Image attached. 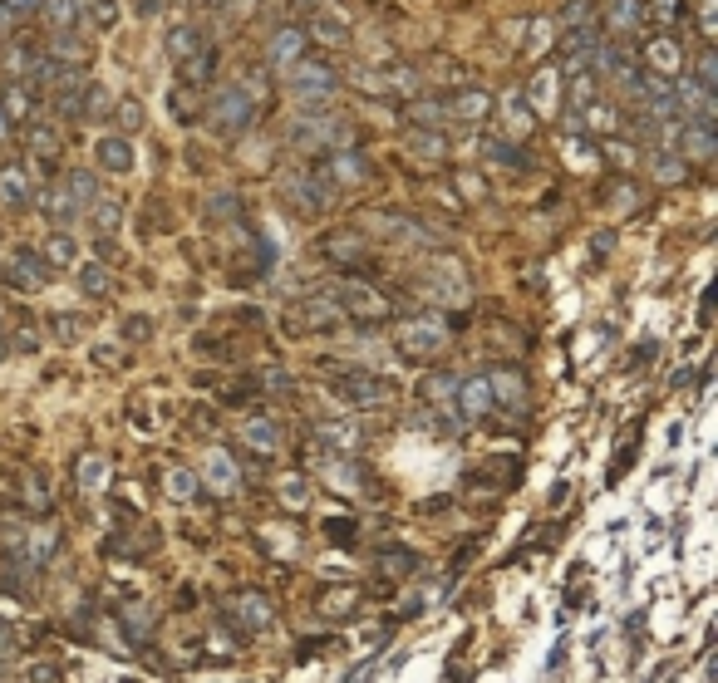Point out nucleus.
Listing matches in <instances>:
<instances>
[{
    "mask_svg": "<svg viewBox=\"0 0 718 683\" xmlns=\"http://www.w3.org/2000/svg\"><path fill=\"white\" fill-rule=\"evenodd\" d=\"M55 546H60L55 526H15L5 536V561H15V566H25V570H40L55 556Z\"/></svg>",
    "mask_w": 718,
    "mask_h": 683,
    "instance_id": "1",
    "label": "nucleus"
},
{
    "mask_svg": "<svg viewBox=\"0 0 718 683\" xmlns=\"http://www.w3.org/2000/svg\"><path fill=\"white\" fill-rule=\"evenodd\" d=\"M0 276H5V285H15V290H40V285L50 281V266H45V256L15 246V251L0 261Z\"/></svg>",
    "mask_w": 718,
    "mask_h": 683,
    "instance_id": "2",
    "label": "nucleus"
},
{
    "mask_svg": "<svg viewBox=\"0 0 718 683\" xmlns=\"http://www.w3.org/2000/svg\"><path fill=\"white\" fill-rule=\"evenodd\" d=\"M286 84H291V94H300V99H315V94H330V89H335V69L320 64V59L300 55L296 64H291V74H286Z\"/></svg>",
    "mask_w": 718,
    "mask_h": 683,
    "instance_id": "3",
    "label": "nucleus"
},
{
    "mask_svg": "<svg viewBox=\"0 0 718 683\" xmlns=\"http://www.w3.org/2000/svg\"><path fill=\"white\" fill-rule=\"evenodd\" d=\"M212 123H217V128H241V123H251V99H246L241 84H222V89L212 94Z\"/></svg>",
    "mask_w": 718,
    "mask_h": 683,
    "instance_id": "4",
    "label": "nucleus"
},
{
    "mask_svg": "<svg viewBox=\"0 0 718 683\" xmlns=\"http://www.w3.org/2000/svg\"><path fill=\"white\" fill-rule=\"evenodd\" d=\"M399 344H404L414 359L438 354V349H443V320H409V325L399 330Z\"/></svg>",
    "mask_w": 718,
    "mask_h": 683,
    "instance_id": "5",
    "label": "nucleus"
},
{
    "mask_svg": "<svg viewBox=\"0 0 718 683\" xmlns=\"http://www.w3.org/2000/svg\"><path fill=\"white\" fill-rule=\"evenodd\" d=\"M291 315H296L300 325H340V320H345V305H340L335 295H310V300H300Z\"/></svg>",
    "mask_w": 718,
    "mask_h": 683,
    "instance_id": "6",
    "label": "nucleus"
},
{
    "mask_svg": "<svg viewBox=\"0 0 718 683\" xmlns=\"http://www.w3.org/2000/svg\"><path fill=\"white\" fill-rule=\"evenodd\" d=\"M178 69H182V84H187V89H202V84L212 79V69H217V50L202 45V50H192V55L182 59Z\"/></svg>",
    "mask_w": 718,
    "mask_h": 683,
    "instance_id": "7",
    "label": "nucleus"
},
{
    "mask_svg": "<svg viewBox=\"0 0 718 683\" xmlns=\"http://www.w3.org/2000/svg\"><path fill=\"white\" fill-rule=\"evenodd\" d=\"M335 389H340L350 403H379V399H384V384H379L374 374H345Z\"/></svg>",
    "mask_w": 718,
    "mask_h": 683,
    "instance_id": "8",
    "label": "nucleus"
},
{
    "mask_svg": "<svg viewBox=\"0 0 718 683\" xmlns=\"http://www.w3.org/2000/svg\"><path fill=\"white\" fill-rule=\"evenodd\" d=\"M487 389H492V399L507 403V408H522V399H527V384H522L517 374H507V369L487 374Z\"/></svg>",
    "mask_w": 718,
    "mask_h": 683,
    "instance_id": "9",
    "label": "nucleus"
},
{
    "mask_svg": "<svg viewBox=\"0 0 718 683\" xmlns=\"http://www.w3.org/2000/svg\"><path fill=\"white\" fill-rule=\"evenodd\" d=\"M94 158H99L109 172H128L133 168V143H128V138H99Z\"/></svg>",
    "mask_w": 718,
    "mask_h": 683,
    "instance_id": "10",
    "label": "nucleus"
},
{
    "mask_svg": "<svg viewBox=\"0 0 718 683\" xmlns=\"http://www.w3.org/2000/svg\"><path fill=\"white\" fill-rule=\"evenodd\" d=\"M300 50H305V35H300V30H276V35H271V59H276V64H296Z\"/></svg>",
    "mask_w": 718,
    "mask_h": 683,
    "instance_id": "11",
    "label": "nucleus"
},
{
    "mask_svg": "<svg viewBox=\"0 0 718 683\" xmlns=\"http://www.w3.org/2000/svg\"><path fill=\"white\" fill-rule=\"evenodd\" d=\"M25 197H30V177H25L20 168L0 172V202H5V207H20Z\"/></svg>",
    "mask_w": 718,
    "mask_h": 683,
    "instance_id": "12",
    "label": "nucleus"
},
{
    "mask_svg": "<svg viewBox=\"0 0 718 683\" xmlns=\"http://www.w3.org/2000/svg\"><path fill=\"white\" fill-rule=\"evenodd\" d=\"M458 394H463V413H468V418H482V413L492 408V389H487V379H468Z\"/></svg>",
    "mask_w": 718,
    "mask_h": 683,
    "instance_id": "13",
    "label": "nucleus"
},
{
    "mask_svg": "<svg viewBox=\"0 0 718 683\" xmlns=\"http://www.w3.org/2000/svg\"><path fill=\"white\" fill-rule=\"evenodd\" d=\"M340 305H345V310H359V315H384V310H389V305H384V300H379L369 285H350Z\"/></svg>",
    "mask_w": 718,
    "mask_h": 683,
    "instance_id": "14",
    "label": "nucleus"
},
{
    "mask_svg": "<svg viewBox=\"0 0 718 683\" xmlns=\"http://www.w3.org/2000/svg\"><path fill=\"white\" fill-rule=\"evenodd\" d=\"M64 192L79 202V207H89L94 197H99V182H94V172H84V168H74L69 177H64Z\"/></svg>",
    "mask_w": 718,
    "mask_h": 683,
    "instance_id": "15",
    "label": "nucleus"
},
{
    "mask_svg": "<svg viewBox=\"0 0 718 683\" xmlns=\"http://www.w3.org/2000/svg\"><path fill=\"white\" fill-rule=\"evenodd\" d=\"M45 217H55L60 227H69V222L79 217V202H74L64 187H55V192H45Z\"/></svg>",
    "mask_w": 718,
    "mask_h": 683,
    "instance_id": "16",
    "label": "nucleus"
},
{
    "mask_svg": "<svg viewBox=\"0 0 718 683\" xmlns=\"http://www.w3.org/2000/svg\"><path fill=\"white\" fill-rule=\"evenodd\" d=\"M310 35H315V40H330V45H345V40H350V25L320 10V15L310 20Z\"/></svg>",
    "mask_w": 718,
    "mask_h": 683,
    "instance_id": "17",
    "label": "nucleus"
},
{
    "mask_svg": "<svg viewBox=\"0 0 718 683\" xmlns=\"http://www.w3.org/2000/svg\"><path fill=\"white\" fill-rule=\"evenodd\" d=\"M40 10H45V20L60 25V30H74V25H79V0H40Z\"/></svg>",
    "mask_w": 718,
    "mask_h": 683,
    "instance_id": "18",
    "label": "nucleus"
},
{
    "mask_svg": "<svg viewBox=\"0 0 718 683\" xmlns=\"http://www.w3.org/2000/svg\"><path fill=\"white\" fill-rule=\"evenodd\" d=\"M605 20H610V25H615V30H635V25H640V20H645V5H640V0H615V5H610V15H605Z\"/></svg>",
    "mask_w": 718,
    "mask_h": 683,
    "instance_id": "19",
    "label": "nucleus"
},
{
    "mask_svg": "<svg viewBox=\"0 0 718 683\" xmlns=\"http://www.w3.org/2000/svg\"><path fill=\"white\" fill-rule=\"evenodd\" d=\"M89 212H94V227H99V231H114L123 222L119 197H94V202H89Z\"/></svg>",
    "mask_w": 718,
    "mask_h": 683,
    "instance_id": "20",
    "label": "nucleus"
},
{
    "mask_svg": "<svg viewBox=\"0 0 718 683\" xmlns=\"http://www.w3.org/2000/svg\"><path fill=\"white\" fill-rule=\"evenodd\" d=\"M74 261H79V246H74L64 231L60 236H50V246H45V266L55 271V266H74Z\"/></svg>",
    "mask_w": 718,
    "mask_h": 683,
    "instance_id": "21",
    "label": "nucleus"
},
{
    "mask_svg": "<svg viewBox=\"0 0 718 683\" xmlns=\"http://www.w3.org/2000/svg\"><path fill=\"white\" fill-rule=\"evenodd\" d=\"M30 99H35V94H30V89H20V84H5V89H0V109L10 114V123L30 114Z\"/></svg>",
    "mask_w": 718,
    "mask_h": 683,
    "instance_id": "22",
    "label": "nucleus"
},
{
    "mask_svg": "<svg viewBox=\"0 0 718 683\" xmlns=\"http://www.w3.org/2000/svg\"><path fill=\"white\" fill-rule=\"evenodd\" d=\"M192 50H202V35H197L192 25H178V30L168 35V55H173V59L182 64V59L192 55Z\"/></svg>",
    "mask_w": 718,
    "mask_h": 683,
    "instance_id": "23",
    "label": "nucleus"
},
{
    "mask_svg": "<svg viewBox=\"0 0 718 683\" xmlns=\"http://www.w3.org/2000/svg\"><path fill=\"white\" fill-rule=\"evenodd\" d=\"M79 290H84V295H94V300H99V295H109V271H104L99 261L79 266Z\"/></svg>",
    "mask_w": 718,
    "mask_h": 683,
    "instance_id": "24",
    "label": "nucleus"
},
{
    "mask_svg": "<svg viewBox=\"0 0 718 683\" xmlns=\"http://www.w3.org/2000/svg\"><path fill=\"white\" fill-rule=\"evenodd\" d=\"M355 605H359L355 590H330V595L320 600V610H325L330 620H345V615H355Z\"/></svg>",
    "mask_w": 718,
    "mask_h": 683,
    "instance_id": "25",
    "label": "nucleus"
},
{
    "mask_svg": "<svg viewBox=\"0 0 718 683\" xmlns=\"http://www.w3.org/2000/svg\"><path fill=\"white\" fill-rule=\"evenodd\" d=\"M207 477H212V487H232L237 482V467H232V457L227 453H207Z\"/></svg>",
    "mask_w": 718,
    "mask_h": 683,
    "instance_id": "26",
    "label": "nucleus"
},
{
    "mask_svg": "<svg viewBox=\"0 0 718 683\" xmlns=\"http://www.w3.org/2000/svg\"><path fill=\"white\" fill-rule=\"evenodd\" d=\"M325 172H330V182H359V177H364V163H359L355 153H340L335 163H325Z\"/></svg>",
    "mask_w": 718,
    "mask_h": 683,
    "instance_id": "27",
    "label": "nucleus"
},
{
    "mask_svg": "<svg viewBox=\"0 0 718 683\" xmlns=\"http://www.w3.org/2000/svg\"><path fill=\"white\" fill-rule=\"evenodd\" d=\"M237 610H241V620H246L251 629H266V625H271V605H261L256 595H241Z\"/></svg>",
    "mask_w": 718,
    "mask_h": 683,
    "instance_id": "28",
    "label": "nucleus"
},
{
    "mask_svg": "<svg viewBox=\"0 0 718 683\" xmlns=\"http://www.w3.org/2000/svg\"><path fill=\"white\" fill-rule=\"evenodd\" d=\"M20 502H25L30 512H50V492H45L35 477H20Z\"/></svg>",
    "mask_w": 718,
    "mask_h": 683,
    "instance_id": "29",
    "label": "nucleus"
},
{
    "mask_svg": "<svg viewBox=\"0 0 718 683\" xmlns=\"http://www.w3.org/2000/svg\"><path fill=\"white\" fill-rule=\"evenodd\" d=\"M650 64H655L659 74H674V69H679V50H674V40H655V45H650Z\"/></svg>",
    "mask_w": 718,
    "mask_h": 683,
    "instance_id": "30",
    "label": "nucleus"
},
{
    "mask_svg": "<svg viewBox=\"0 0 718 683\" xmlns=\"http://www.w3.org/2000/svg\"><path fill=\"white\" fill-rule=\"evenodd\" d=\"M453 114H458V118H482V114H487V94H478V89L458 94V99H453Z\"/></svg>",
    "mask_w": 718,
    "mask_h": 683,
    "instance_id": "31",
    "label": "nucleus"
},
{
    "mask_svg": "<svg viewBox=\"0 0 718 683\" xmlns=\"http://www.w3.org/2000/svg\"><path fill=\"white\" fill-rule=\"evenodd\" d=\"M443 114H448L443 104H409V118L423 123V128H443Z\"/></svg>",
    "mask_w": 718,
    "mask_h": 683,
    "instance_id": "32",
    "label": "nucleus"
},
{
    "mask_svg": "<svg viewBox=\"0 0 718 683\" xmlns=\"http://www.w3.org/2000/svg\"><path fill=\"white\" fill-rule=\"evenodd\" d=\"M379 566L389 570V575H409V570H419V561H414V551H384Z\"/></svg>",
    "mask_w": 718,
    "mask_h": 683,
    "instance_id": "33",
    "label": "nucleus"
},
{
    "mask_svg": "<svg viewBox=\"0 0 718 683\" xmlns=\"http://www.w3.org/2000/svg\"><path fill=\"white\" fill-rule=\"evenodd\" d=\"M246 443H256V448H276V428H271L266 418H256V423H246Z\"/></svg>",
    "mask_w": 718,
    "mask_h": 683,
    "instance_id": "34",
    "label": "nucleus"
},
{
    "mask_svg": "<svg viewBox=\"0 0 718 683\" xmlns=\"http://www.w3.org/2000/svg\"><path fill=\"white\" fill-rule=\"evenodd\" d=\"M561 25H591V0H566Z\"/></svg>",
    "mask_w": 718,
    "mask_h": 683,
    "instance_id": "35",
    "label": "nucleus"
},
{
    "mask_svg": "<svg viewBox=\"0 0 718 683\" xmlns=\"http://www.w3.org/2000/svg\"><path fill=\"white\" fill-rule=\"evenodd\" d=\"M507 118H512V128H522V133L532 128V109L522 104V94H507Z\"/></svg>",
    "mask_w": 718,
    "mask_h": 683,
    "instance_id": "36",
    "label": "nucleus"
},
{
    "mask_svg": "<svg viewBox=\"0 0 718 683\" xmlns=\"http://www.w3.org/2000/svg\"><path fill=\"white\" fill-rule=\"evenodd\" d=\"M168 492L187 502V497H197V482H192V472H168Z\"/></svg>",
    "mask_w": 718,
    "mask_h": 683,
    "instance_id": "37",
    "label": "nucleus"
},
{
    "mask_svg": "<svg viewBox=\"0 0 718 683\" xmlns=\"http://www.w3.org/2000/svg\"><path fill=\"white\" fill-rule=\"evenodd\" d=\"M138 123H143V104H138V99H123L119 104V128L123 133H133Z\"/></svg>",
    "mask_w": 718,
    "mask_h": 683,
    "instance_id": "38",
    "label": "nucleus"
},
{
    "mask_svg": "<svg viewBox=\"0 0 718 683\" xmlns=\"http://www.w3.org/2000/svg\"><path fill=\"white\" fill-rule=\"evenodd\" d=\"M84 59L89 55V50H84V45H79V40H74V35H60V40H55V45H50V59Z\"/></svg>",
    "mask_w": 718,
    "mask_h": 683,
    "instance_id": "39",
    "label": "nucleus"
},
{
    "mask_svg": "<svg viewBox=\"0 0 718 683\" xmlns=\"http://www.w3.org/2000/svg\"><path fill=\"white\" fill-rule=\"evenodd\" d=\"M699 84H704V89H714V84H718V59H714V50H704V55H699Z\"/></svg>",
    "mask_w": 718,
    "mask_h": 683,
    "instance_id": "40",
    "label": "nucleus"
},
{
    "mask_svg": "<svg viewBox=\"0 0 718 683\" xmlns=\"http://www.w3.org/2000/svg\"><path fill=\"white\" fill-rule=\"evenodd\" d=\"M114 20H119V0H94V25H104V30H109Z\"/></svg>",
    "mask_w": 718,
    "mask_h": 683,
    "instance_id": "41",
    "label": "nucleus"
},
{
    "mask_svg": "<svg viewBox=\"0 0 718 683\" xmlns=\"http://www.w3.org/2000/svg\"><path fill=\"white\" fill-rule=\"evenodd\" d=\"M79 482H84V487H99V482H104V457L84 462V467H79Z\"/></svg>",
    "mask_w": 718,
    "mask_h": 683,
    "instance_id": "42",
    "label": "nucleus"
},
{
    "mask_svg": "<svg viewBox=\"0 0 718 683\" xmlns=\"http://www.w3.org/2000/svg\"><path fill=\"white\" fill-rule=\"evenodd\" d=\"M5 10H10V20H25V15H35L40 10V0H0Z\"/></svg>",
    "mask_w": 718,
    "mask_h": 683,
    "instance_id": "43",
    "label": "nucleus"
},
{
    "mask_svg": "<svg viewBox=\"0 0 718 683\" xmlns=\"http://www.w3.org/2000/svg\"><path fill=\"white\" fill-rule=\"evenodd\" d=\"M148 335H153V325L143 315H133V325H123V340H148Z\"/></svg>",
    "mask_w": 718,
    "mask_h": 683,
    "instance_id": "44",
    "label": "nucleus"
},
{
    "mask_svg": "<svg viewBox=\"0 0 718 683\" xmlns=\"http://www.w3.org/2000/svg\"><path fill=\"white\" fill-rule=\"evenodd\" d=\"M60 325H55V335L60 340H79V315H55Z\"/></svg>",
    "mask_w": 718,
    "mask_h": 683,
    "instance_id": "45",
    "label": "nucleus"
},
{
    "mask_svg": "<svg viewBox=\"0 0 718 683\" xmlns=\"http://www.w3.org/2000/svg\"><path fill=\"white\" fill-rule=\"evenodd\" d=\"M546 35H551V25H546V20H537V25H532V45H527L532 55H541V50H546Z\"/></svg>",
    "mask_w": 718,
    "mask_h": 683,
    "instance_id": "46",
    "label": "nucleus"
},
{
    "mask_svg": "<svg viewBox=\"0 0 718 683\" xmlns=\"http://www.w3.org/2000/svg\"><path fill=\"white\" fill-rule=\"evenodd\" d=\"M551 84H556L551 74H541L537 84H532V99H537V104H551Z\"/></svg>",
    "mask_w": 718,
    "mask_h": 683,
    "instance_id": "47",
    "label": "nucleus"
},
{
    "mask_svg": "<svg viewBox=\"0 0 718 683\" xmlns=\"http://www.w3.org/2000/svg\"><path fill=\"white\" fill-rule=\"evenodd\" d=\"M428 394H433V403H448L453 394H458V384H448V379H443V384H428Z\"/></svg>",
    "mask_w": 718,
    "mask_h": 683,
    "instance_id": "48",
    "label": "nucleus"
},
{
    "mask_svg": "<svg viewBox=\"0 0 718 683\" xmlns=\"http://www.w3.org/2000/svg\"><path fill=\"white\" fill-rule=\"evenodd\" d=\"M325 531H330L335 541H350V536H355V526H350V521H325Z\"/></svg>",
    "mask_w": 718,
    "mask_h": 683,
    "instance_id": "49",
    "label": "nucleus"
},
{
    "mask_svg": "<svg viewBox=\"0 0 718 683\" xmlns=\"http://www.w3.org/2000/svg\"><path fill=\"white\" fill-rule=\"evenodd\" d=\"M232 202H237V197H217V207H212V217H232V212H237Z\"/></svg>",
    "mask_w": 718,
    "mask_h": 683,
    "instance_id": "50",
    "label": "nucleus"
},
{
    "mask_svg": "<svg viewBox=\"0 0 718 683\" xmlns=\"http://www.w3.org/2000/svg\"><path fill=\"white\" fill-rule=\"evenodd\" d=\"M286 384H291V379H286L281 369H271V374H266V389H286Z\"/></svg>",
    "mask_w": 718,
    "mask_h": 683,
    "instance_id": "51",
    "label": "nucleus"
},
{
    "mask_svg": "<svg viewBox=\"0 0 718 683\" xmlns=\"http://www.w3.org/2000/svg\"><path fill=\"white\" fill-rule=\"evenodd\" d=\"M10 649H15V639H10V629H0V659H5Z\"/></svg>",
    "mask_w": 718,
    "mask_h": 683,
    "instance_id": "52",
    "label": "nucleus"
},
{
    "mask_svg": "<svg viewBox=\"0 0 718 683\" xmlns=\"http://www.w3.org/2000/svg\"><path fill=\"white\" fill-rule=\"evenodd\" d=\"M369 674H374V669L364 664V669H355V674H350V683H369Z\"/></svg>",
    "mask_w": 718,
    "mask_h": 683,
    "instance_id": "53",
    "label": "nucleus"
},
{
    "mask_svg": "<svg viewBox=\"0 0 718 683\" xmlns=\"http://www.w3.org/2000/svg\"><path fill=\"white\" fill-rule=\"evenodd\" d=\"M5 133H10V114L0 109V138H5Z\"/></svg>",
    "mask_w": 718,
    "mask_h": 683,
    "instance_id": "54",
    "label": "nucleus"
}]
</instances>
